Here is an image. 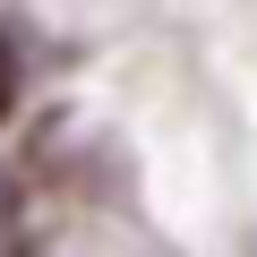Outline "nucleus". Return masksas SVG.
Masks as SVG:
<instances>
[{
    "mask_svg": "<svg viewBox=\"0 0 257 257\" xmlns=\"http://www.w3.org/2000/svg\"><path fill=\"white\" fill-rule=\"evenodd\" d=\"M9 86H18V26H0V111H9Z\"/></svg>",
    "mask_w": 257,
    "mask_h": 257,
    "instance_id": "obj_1",
    "label": "nucleus"
},
{
    "mask_svg": "<svg viewBox=\"0 0 257 257\" xmlns=\"http://www.w3.org/2000/svg\"><path fill=\"white\" fill-rule=\"evenodd\" d=\"M0 240H9V180H0Z\"/></svg>",
    "mask_w": 257,
    "mask_h": 257,
    "instance_id": "obj_2",
    "label": "nucleus"
}]
</instances>
